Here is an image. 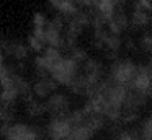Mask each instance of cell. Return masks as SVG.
I'll return each mask as SVG.
<instances>
[{
	"mask_svg": "<svg viewBox=\"0 0 152 140\" xmlns=\"http://www.w3.org/2000/svg\"><path fill=\"white\" fill-rule=\"evenodd\" d=\"M141 140H152V116L144 120L141 127Z\"/></svg>",
	"mask_w": 152,
	"mask_h": 140,
	"instance_id": "603a6c76",
	"label": "cell"
},
{
	"mask_svg": "<svg viewBox=\"0 0 152 140\" xmlns=\"http://www.w3.org/2000/svg\"><path fill=\"white\" fill-rule=\"evenodd\" d=\"M15 116V107H10V106H4V104H0V122H10Z\"/></svg>",
	"mask_w": 152,
	"mask_h": 140,
	"instance_id": "44dd1931",
	"label": "cell"
},
{
	"mask_svg": "<svg viewBox=\"0 0 152 140\" xmlns=\"http://www.w3.org/2000/svg\"><path fill=\"white\" fill-rule=\"evenodd\" d=\"M136 10H144V12H152V0H136L134 3Z\"/></svg>",
	"mask_w": 152,
	"mask_h": 140,
	"instance_id": "4316f807",
	"label": "cell"
},
{
	"mask_svg": "<svg viewBox=\"0 0 152 140\" xmlns=\"http://www.w3.org/2000/svg\"><path fill=\"white\" fill-rule=\"evenodd\" d=\"M57 81L54 78L48 77V78H38L33 83V94L36 98H49L53 91L57 90Z\"/></svg>",
	"mask_w": 152,
	"mask_h": 140,
	"instance_id": "ba28073f",
	"label": "cell"
},
{
	"mask_svg": "<svg viewBox=\"0 0 152 140\" xmlns=\"http://www.w3.org/2000/svg\"><path fill=\"white\" fill-rule=\"evenodd\" d=\"M48 2H49V5L53 7V8L59 10V5H61V0H48Z\"/></svg>",
	"mask_w": 152,
	"mask_h": 140,
	"instance_id": "f1b7e54d",
	"label": "cell"
},
{
	"mask_svg": "<svg viewBox=\"0 0 152 140\" xmlns=\"http://www.w3.org/2000/svg\"><path fill=\"white\" fill-rule=\"evenodd\" d=\"M46 132L51 140H69V137L74 132L72 124L69 122V114L67 116L51 117Z\"/></svg>",
	"mask_w": 152,
	"mask_h": 140,
	"instance_id": "277c9868",
	"label": "cell"
},
{
	"mask_svg": "<svg viewBox=\"0 0 152 140\" xmlns=\"http://www.w3.org/2000/svg\"><path fill=\"white\" fill-rule=\"evenodd\" d=\"M0 49H4L8 55L15 57L17 60H23L28 55V47L25 44H21V42H17V41L2 39V41H0Z\"/></svg>",
	"mask_w": 152,
	"mask_h": 140,
	"instance_id": "9c48e42d",
	"label": "cell"
},
{
	"mask_svg": "<svg viewBox=\"0 0 152 140\" xmlns=\"http://www.w3.org/2000/svg\"><path fill=\"white\" fill-rule=\"evenodd\" d=\"M48 25H49L51 28H54L56 31H59V33H62V29L66 28V21H64V18L61 15H56L53 20H49Z\"/></svg>",
	"mask_w": 152,
	"mask_h": 140,
	"instance_id": "cb8c5ba5",
	"label": "cell"
},
{
	"mask_svg": "<svg viewBox=\"0 0 152 140\" xmlns=\"http://www.w3.org/2000/svg\"><path fill=\"white\" fill-rule=\"evenodd\" d=\"M149 23H151V15H149L147 12H144V10H136L134 8V12H132V15H131V25L134 26V28H144Z\"/></svg>",
	"mask_w": 152,
	"mask_h": 140,
	"instance_id": "4fadbf2b",
	"label": "cell"
},
{
	"mask_svg": "<svg viewBox=\"0 0 152 140\" xmlns=\"http://www.w3.org/2000/svg\"><path fill=\"white\" fill-rule=\"evenodd\" d=\"M128 26H129V18L126 16V13L119 8L118 12H115L113 18L110 20L108 33H110V34H113V36H119L126 28H128Z\"/></svg>",
	"mask_w": 152,
	"mask_h": 140,
	"instance_id": "30bf717a",
	"label": "cell"
},
{
	"mask_svg": "<svg viewBox=\"0 0 152 140\" xmlns=\"http://www.w3.org/2000/svg\"><path fill=\"white\" fill-rule=\"evenodd\" d=\"M119 47H121V39H119V36H113V34H108V38H106V44H105V49L108 52H118Z\"/></svg>",
	"mask_w": 152,
	"mask_h": 140,
	"instance_id": "ac0fdd59",
	"label": "cell"
},
{
	"mask_svg": "<svg viewBox=\"0 0 152 140\" xmlns=\"http://www.w3.org/2000/svg\"><path fill=\"white\" fill-rule=\"evenodd\" d=\"M77 10H79V7L75 5L74 0H61V5H59V10H57V12L69 18V16H72L74 13L77 12Z\"/></svg>",
	"mask_w": 152,
	"mask_h": 140,
	"instance_id": "e0dca14e",
	"label": "cell"
},
{
	"mask_svg": "<svg viewBox=\"0 0 152 140\" xmlns=\"http://www.w3.org/2000/svg\"><path fill=\"white\" fill-rule=\"evenodd\" d=\"M128 49H134V42L132 41H128Z\"/></svg>",
	"mask_w": 152,
	"mask_h": 140,
	"instance_id": "f546056e",
	"label": "cell"
},
{
	"mask_svg": "<svg viewBox=\"0 0 152 140\" xmlns=\"http://www.w3.org/2000/svg\"><path fill=\"white\" fill-rule=\"evenodd\" d=\"M49 140H51V139H49Z\"/></svg>",
	"mask_w": 152,
	"mask_h": 140,
	"instance_id": "d6a6232c",
	"label": "cell"
},
{
	"mask_svg": "<svg viewBox=\"0 0 152 140\" xmlns=\"http://www.w3.org/2000/svg\"><path fill=\"white\" fill-rule=\"evenodd\" d=\"M69 98L64 93H53L46 101V109L51 114V117L57 116H67L69 114Z\"/></svg>",
	"mask_w": 152,
	"mask_h": 140,
	"instance_id": "5b68a950",
	"label": "cell"
},
{
	"mask_svg": "<svg viewBox=\"0 0 152 140\" xmlns=\"http://www.w3.org/2000/svg\"><path fill=\"white\" fill-rule=\"evenodd\" d=\"M48 25V18L44 16V13L38 12L33 15V28H46Z\"/></svg>",
	"mask_w": 152,
	"mask_h": 140,
	"instance_id": "484cf974",
	"label": "cell"
},
{
	"mask_svg": "<svg viewBox=\"0 0 152 140\" xmlns=\"http://www.w3.org/2000/svg\"><path fill=\"white\" fill-rule=\"evenodd\" d=\"M151 86H152V70H151V67H149V65H139L136 78H134V81H132L129 90H136V91H141V93H149Z\"/></svg>",
	"mask_w": 152,
	"mask_h": 140,
	"instance_id": "8992f818",
	"label": "cell"
},
{
	"mask_svg": "<svg viewBox=\"0 0 152 140\" xmlns=\"http://www.w3.org/2000/svg\"><path fill=\"white\" fill-rule=\"evenodd\" d=\"M115 140H141V133L137 129H128L123 130L119 135H116Z\"/></svg>",
	"mask_w": 152,
	"mask_h": 140,
	"instance_id": "7402d4cb",
	"label": "cell"
},
{
	"mask_svg": "<svg viewBox=\"0 0 152 140\" xmlns=\"http://www.w3.org/2000/svg\"><path fill=\"white\" fill-rule=\"evenodd\" d=\"M44 42L49 47H56V49H64L66 47V39L59 31H56L54 28H51L49 25H46L44 28Z\"/></svg>",
	"mask_w": 152,
	"mask_h": 140,
	"instance_id": "8fae6325",
	"label": "cell"
},
{
	"mask_svg": "<svg viewBox=\"0 0 152 140\" xmlns=\"http://www.w3.org/2000/svg\"><path fill=\"white\" fill-rule=\"evenodd\" d=\"M147 98H149L147 93L129 90L128 96H126V101H124V106H123V112H139V109L145 106Z\"/></svg>",
	"mask_w": 152,
	"mask_h": 140,
	"instance_id": "52a82bcc",
	"label": "cell"
},
{
	"mask_svg": "<svg viewBox=\"0 0 152 140\" xmlns=\"http://www.w3.org/2000/svg\"><path fill=\"white\" fill-rule=\"evenodd\" d=\"M28 47H30V51L33 52H43L44 49V42L41 41V39H38L34 34H30L28 36Z\"/></svg>",
	"mask_w": 152,
	"mask_h": 140,
	"instance_id": "ffe728a7",
	"label": "cell"
},
{
	"mask_svg": "<svg viewBox=\"0 0 152 140\" xmlns=\"http://www.w3.org/2000/svg\"><path fill=\"white\" fill-rule=\"evenodd\" d=\"M26 112H28V116H30V117L43 116V114L48 112L46 103H39V101H36V99L30 101V103H26Z\"/></svg>",
	"mask_w": 152,
	"mask_h": 140,
	"instance_id": "9a60e30c",
	"label": "cell"
},
{
	"mask_svg": "<svg viewBox=\"0 0 152 140\" xmlns=\"http://www.w3.org/2000/svg\"><path fill=\"white\" fill-rule=\"evenodd\" d=\"M77 7H93L92 0H74Z\"/></svg>",
	"mask_w": 152,
	"mask_h": 140,
	"instance_id": "83f0119b",
	"label": "cell"
},
{
	"mask_svg": "<svg viewBox=\"0 0 152 140\" xmlns=\"http://www.w3.org/2000/svg\"><path fill=\"white\" fill-rule=\"evenodd\" d=\"M93 135H95L93 130H90L87 125H80L77 129H74V132L69 137V140H92Z\"/></svg>",
	"mask_w": 152,
	"mask_h": 140,
	"instance_id": "2e32d148",
	"label": "cell"
},
{
	"mask_svg": "<svg viewBox=\"0 0 152 140\" xmlns=\"http://www.w3.org/2000/svg\"><path fill=\"white\" fill-rule=\"evenodd\" d=\"M147 94H149V98H152V86H151V90H149V93H147Z\"/></svg>",
	"mask_w": 152,
	"mask_h": 140,
	"instance_id": "1f68e13d",
	"label": "cell"
},
{
	"mask_svg": "<svg viewBox=\"0 0 152 140\" xmlns=\"http://www.w3.org/2000/svg\"><path fill=\"white\" fill-rule=\"evenodd\" d=\"M0 135L5 140H43V132L39 127L28 124H2Z\"/></svg>",
	"mask_w": 152,
	"mask_h": 140,
	"instance_id": "6da1fadb",
	"label": "cell"
},
{
	"mask_svg": "<svg viewBox=\"0 0 152 140\" xmlns=\"http://www.w3.org/2000/svg\"><path fill=\"white\" fill-rule=\"evenodd\" d=\"M80 73V64H77L74 59L64 57L51 72V78L57 81V85H66L69 86L72 80Z\"/></svg>",
	"mask_w": 152,
	"mask_h": 140,
	"instance_id": "3957f363",
	"label": "cell"
},
{
	"mask_svg": "<svg viewBox=\"0 0 152 140\" xmlns=\"http://www.w3.org/2000/svg\"><path fill=\"white\" fill-rule=\"evenodd\" d=\"M4 62V54H2V49H0V64Z\"/></svg>",
	"mask_w": 152,
	"mask_h": 140,
	"instance_id": "4dcf8cb0",
	"label": "cell"
},
{
	"mask_svg": "<svg viewBox=\"0 0 152 140\" xmlns=\"http://www.w3.org/2000/svg\"><path fill=\"white\" fill-rule=\"evenodd\" d=\"M43 57L46 59L48 62H49V65H51L53 68L56 67V65H57V64H59V62L64 59L59 49H56V47H49V46H48V47L43 51ZM51 72H53V70H51Z\"/></svg>",
	"mask_w": 152,
	"mask_h": 140,
	"instance_id": "5bb4252c",
	"label": "cell"
},
{
	"mask_svg": "<svg viewBox=\"0 0 152 140\" xmlns=\"http://www.w3.org/2000/svg\"><path fill=\"white\" fill-rule=\"evenodd\" d=\"M139 44H141L142 51H145V52H151V54H152V33H145V34L141 38V41H139Z\"/></svg>",
	"mask_w": 152,
	"mask_h": 140,
	"instance_id": "d4e9b609",
	"label": "cell"
},
{
	"mask_svg": "<svg viewBox=\"0 0 152 140\" xmlns=\"http://www.w3.org/2000/svg\"><path fill=\"white\" fill-rule=\"evenodd\" d=\"M70 59H74V60L77 62V64H80V65H83L87 60H88V57H87V52L83 51L82 47H74V49H70V55H69Z\"/></svg>",
	"mask_w": 152,
	"mask_h": 140,
	"instance_id": "d6986e66",
	"label": "cell"
},
{
	"mask_svg": "<svg viewBox=\"0 0 152 140\" xmlns=\"http://www.w3.org/2000/svg\"><path fill=\"white\" fill-rule=\"evenodd\" d=\"M18 98H20V94H18L17 88H5L0 91V104H4V106L15 107Z\"/></svg>",
	"mask_w": 152,
	"mask_h": 140,
	"instance_id": "7c38bea8",
	"label": "cell"
},
{
	"mask_svg": "<svg viewBox=\"0 0 152 140\" xmlns=\"http://www.w3.org/2000/svg\"><path fill=\"white\" fill-rule=\"evenodd\" d=\"M137 67L132 60L129 59H123V60H116L113 62V65L110 67V80L116 85H121V86H126L129 90L136 78V73H137Z\"/></svg>",
	"mask_w": 152,
	"mask_h": 140,
	"instance_id": "7a4b0ae2",
	"label": "cell"
}]
</instances>
